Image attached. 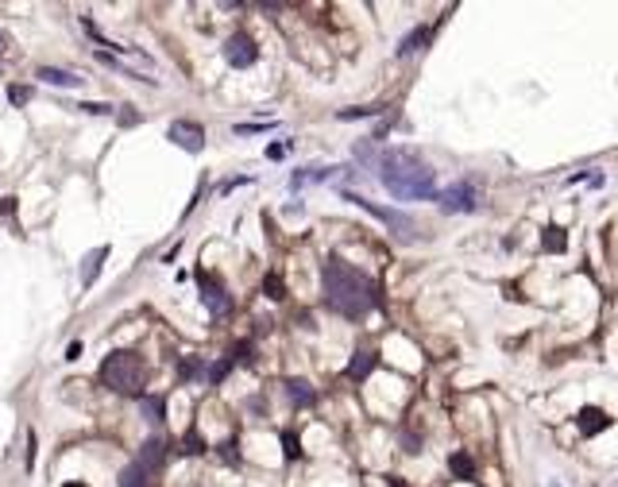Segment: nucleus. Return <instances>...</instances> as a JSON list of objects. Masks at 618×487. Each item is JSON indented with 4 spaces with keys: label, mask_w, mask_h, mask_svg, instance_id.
<instances>
[{
    "label": "nucleus",
    "mask_w": 618,
    "mask_h": 487,
    "mask_svg": "<svg viewBox=\"0 0 618 487\" xmlns=\"http://www.w3.org/2000/svg\"><path fill=\"white\" fill-rule=\"evenodd\" d=\"M321 278H325V302L333 306L336 313H344V317L359 321L368 317L371 306H375V286H371V278L363 275V271H356L352 263L344 260H329L325 271H321Z\"/></svg>",
    "instance_id": "obj_1"
},
{
    "label": "nucleus",
    "mask_w": 618,
    "mask_h": 487,
    "mask_svg": "<svg viewBox=\"0 0 618 487\" xmlns=\"http://www.w3.org/2000/svg\"><path fill=\"white\" fill-rule=\"evenodd\" d=\"M386 193L398 202H414V197H437V170L421 167L414 151H386L383 167H379Z\"/></svg>",
    "instance_id": "obj_2"
},
{
    "label": "nucleus",
    "mask_w": 618,
    "mask_h": 487,
    "mask_svg": "<svg viewBox=\"0 0 618 487\" xmlns=\"http://www.w3.org/2000/svg\"><path fill=\"white\" fill-rule=\"evenodd\" d=\"M100 383L116 391V395H143V383H147V368H143L140 352H128V348H116L100 360Z\"/></svg>",
    "instance_id": "obj_3"
},
{
    "label": "nucleus",
    "mask_w": 618,
    "mask_h": 487,
    "mask_svg": "<svg viewBox=\"0 0 618 487\" xmlns=\"http://www.w3.org/2000/svg\"><path fill=\"white\" fill-rule=\"evenodd\" d=\"M344 202H352V205H359V209H368L371 217H379L398 240H414V228H418L414 217H406V213H398V209H386V205H375V202L359 197V193H348V190H344Z\"/></svg>",
    "instance_id": "obj_4"
},
{
    "label": "nucleus",
    "mask_w": 618,
    "mask_h": 487,
    "mask_svg": "<svg viewBox=\"0 0 618 487\" xmlns=\"http://www.w3.org/2000/svg\"><path fill=\"white\" fill-rule=\"evenodd\" d=\"M437 202H441L444 213H472L476 209V186L472 182H452L449 190L437 193Z\"/></svg>",
    "instance_id": "obj_5"
},
{
    "label": "nucleus",
    "mask_w": 618,
    "mask_h": 487,
    "mask_svg": "<svg viewBox=\"0 0 618 487\" xmlns=\"http://www.w3.org/2000/svg\"><path fill=\"white\" fill-rule=\"evenodd\" d=\"M197 286H201V302H205V310H209V313H217V317H220V313L232 310V298L225 294V286H220L209 271H197Z\"/></svg>",
    "instance_id": "obj_6"
},
{
    "label": "nucleus",
    "mask_w": 618,
    "mask_h": 487,
    "mask_svg": "<svg viewBox=\"0 0 618 487\" xmlns=\"http://www.w3.org/2000/svg\"><path fill=\"white\" fill-rule=\"evenodd\" d=\"M167 135H170V143H178V147L190 151V155H197L201 147H205V128L193 124V120H174V124L167 128Z\"/></svg>",
    "instance_id": "obj_7"
},
{
    "label": "nucleus",
    "mask_w": 618,
    "mask_h": 487,
    "mask_svg": "<svg viewBox=\"0 0 618 487\" xmlns=\"http://www.w3.org/2000/svg\"><path fill=\"white\" fill-rule=\"evenodd\" d=\"M255 59H259V51H255V39H251V35H232V39L225 43V62L228 66L248 70Z\"/></svg>",
    "instance_id": "obj_8"
},
{
    "label": "nucleus",
    "mask_w": 618,
    "mask_h": 487,
    "mask_svg": "<svg viewBox=\"0 0 618 487\" xmlns=\"http://www.w3.org/2000/svg\"><path fill=\"white\" fill-rule=\"evenodd\" d=\"M425 43H433V27H429V24H418L409 35H402V39H398V59H409V54L425 51Z\"/></svg>",
    "instance_id": "obj_9"
},
{
    "label": "nucleus",
    "mask_w": 618,
    "mask_h": 487,
    "mask_svg": "<svg viewBox=\"0 0 618 487\" xmlns=\"http://www.w3.org/2000/svg\"><path fill=\"white\" fill-rule=\"evenodd\" d=\"M163 460H167V445H163V441H155V437H151V441H143V449H140V456H135V464H140L143 472H159L163 468Z\"/></svg>",
    "instance_id": "obj_10"
},
{
    "label": "nucleus",
    "mask_w": 618,
    "mask_h": 487,
    "mask_svg": "<svg viewBox=\"0 0 618 487\" xmlns=\"http://www.w3.org/2000/svg\"><path fill=\"white\" fill-rule=\"evenodd\" d=\"M576 426H580V433L595 437V433H603V429L610 426V418L599 410V406H584V410L576 414Z\"/></svg>",
    "instance_id": "obj_11"
},
{
    "label": "nucleus",
    "mask_w": 618,
    "mask_h": 487,
    "mask_svg": "<svg viewBox=\"0 0 618 487\" xmlns=\"http://www.w3.org/2000/svg\"><path fill=\"white\" fill-rule=\"evenodd\" d=\"M105 260H109V248H93V252L82 260V286H85V290L97 283V275H100V267H105Z\"/></svg>",
    "instance_id": "obj_12"
},
{
    "label": "nucleus",
    "mask_w": 618,
    "mask_h": 487,
    "mask_svg": "<svg viewBox=\"0 0 618 487\" xmlns=\"http://www.w3.org/2000/svg\"><path fill=\"white\" fill-rule=\"evenodd\" d=\"M375 352H356L352 356V364H348V371H344V375L352 379V383H363V379L371 375V371H375Z\"/></svg>",
    "instance_id": "obj_13"
},
{
    "label": "nucleus",
    "mask_w": 618,
    "mask_h": 487,
    "mask_svg": "<svg viewBox=\"0 0 618 487\" xmlns=\"http://www.w3.org/2000/svg\"><path fill=\"white\" fill-rule=\"evenodd\" d=\"M39 77H43L47 85H59V89H82V77L70 74V70H59V66H43Z\"/></svg>",
    "instance_id": "obj_14"
},
{
    "label": "nucleus",
    "mask_w": 618,
    "mask_h": 487,
    "mask_svg": "<svg viewBox=\"0 0 618 487\" xmlns=\"http://www.w3.org/2000/svg\"><path fill=\"white\" fill-rule=\"evenodd\" d=\"M286 395H290L294 406H313V398H317L306 379H286Z\"/></svg>",
    "instance_id": "obj_15"
},
{
    "label": "nucleus",
    "mask_w": 618,
    "mask_h": 487,
    "mask_svg": "<svg viewBox=\"0 0 618 487\" xmlns=\"http://www.w3.org/2000/svg\"><path fill=\"white\" fill-rule=\"evenodd\" d=\"M140 414L147 421H155V426H159L163 418H167V403H163L159 395H140Z\"/></svg>",
    "instance_id": "obj_16"
},
{
    "label": "nucleus",
    "mask_w": 618,
    "mask_h": 487,
    "mask_svg": "<svg viewBox=\"0 0 618 487\" xmlns=\"http://www.w3.org/2000/svg\"><path fill=\"white\" fill-rule=\"evenodd\" d=\"M449 472L456 479H472V476H476V460H472L468 453H452L449 456Z\"/></svg>",
    "instance_id": "obj_17"
},
{
    "label": "nucleus",
    "mask_w": 618,
    "mask_h": 487,
    "mask_svg": "<svg viewBox=\"0 0 618 487\" xmlns=\"http://www.w3.org/2000/svg\"><path fill=\"white\" fill-rule=\"evenodd\" d=\"M541 248H545V252H564V248H568V236H564V228H560V225H549V228H545Z\"/></svg>",
    "instance_id": "obj_18"
},
{
    "label": "nucleus",
    "mask_w": 618,
    "mask_h": 487,
    "mask_svg": "<svg viewBox=\"0 0 618 487\" xmlns=\"http://www.w3.org/2000/svg\"><path fill=\"white\" fill-rule=\"evenodd\" d=\"M120 487H147V472H143L140 464H128V468L120 472Z\"/></svg>",
    "instance_id": "obj_19"
},
{
    "label": "nucleus",
    "mask_w": 618,
    "mask_h": 487,
    "mask_svg": "<svg viewBox=\"0 0 618 487\" xmlns=\"http://www.w3.org/2000/svg\"><path fill=\"white\" fill-rule=\"evenodd\" d=\"M263 290H267V298H275V302H282V298H286V286H282V278H278V275L263 278Z\"/></svg>",
    "instance_id": "obj_20"
},
{
    "label": "nucleus",
    "mask_w": 618,
    "mask_h": 487,
    "mask_svg": "<svg viewBox=\"0 0 618 487\" xmlns=\"http://www.w3.org/2000/svg\"><path fill=\"white\" fill-rule=\"evenodd\" d=\"M379 112H383V109L371 105V109H340L336 117H340V120H363V117H379Z\"/></svg>",
    "instance_id": "obj_21"
},
{
    "label": "nucleus",
    "mask_w": 618,
    "mask_h": 487,
    "mask_svg": "<svg viewBox=\"0 0 618 487\" xmlns=\"http://www.w3.org/2000/svg\"><path fill=\"white\" fill-rule=\"evenodd\" d=\"M77 109H82V112H93V117H112V112H116L112 105H100V101H77Z\"/></svg>",
    "instance_id": "obj_22"
},
{
    "label": "nucleus",
    "mask_w": 618,
    "mask_h": 487,
    "mask_svg": "<svg viewBox=\"0 0 618 487\" xmlns=\"http://www.w3.org/2000/svg\"><path fill=\"white\" fill-rule=\"evenodd\" d=\"M8 101L12 105H27L31 101V85H8Z\"/></svg>",
    "instance_id": "obj_23"
},
{
    "label": "nucleus",
    "mask_w": 618,
    "mask_h": 487,
    "mask_svg": "<svg viewBox=\"0 0 618 487\" xmlns=\"http://www.w3.org/2000/svg\"><path fill=\"white\" fill-rule=\"evenodd\" d=\"M282 449H286V460H298L301 456V445H298V437L294 433H282Z\"/></svg>",
    "instance_id": "obj_24"
},
{
    "label": "nucleus",
    "mask_w": 618,
    "mask_h": 487,
    "mask_svg": "<svg viewBox=\"0 0 618 487\" xmlns=\"http://www.w3.org/2000/svg\"><path fill=\"white\" fill-rule=\"evenodd\" d=\"M201 371H205V368H201L197 360H182V364H178V375H182V379H193V375H201Z\"/></svg>",
    "instance_id": "obj_25"
},
{
    "label": "nucleus",
    "mask_w": 618,
    "mask_h": 487,
    "mask_svg": "<svg viewBox=\"0 0 618 487\" xmlns=\"http://www.w3.org/2000/svg\"><path fill=\"white\" fill-rule=\"evenodd\" d=\"M186 453H205V441L197 433H186Z\"/></svg>",
    "instance_id": "obj_26"
},
{
    "label": "nucleus",
    "mask_w": 618,
    "mask_h": 487,
    "mask_svg": "<svg viewBox=\"0 0 618 487\" xmlns=\"http://www.w3.org/2000/svg\"><path fill=\"white\" fill-rule=\"evenodd\" d=\"M120 124H124V128L140 124V117H135V112H132V105H124V112H120Z\"/></svg>",
    "instance_id": "obj_27"
},
{
    "label": "nucleus",
    "mask_w": 618,
    "mask_h": 487,
    "mask_svg": "<svg viewBox=\"0 0 618 487\" xmlns=\"http://www.w3.org/2000/svg\"><path fill=\"white\" fill-rule=\"evenodd\" d=\"M263 128H275V124H236L240 135H251V132H263Z\"/></svg>",
    "instance_id": "obj_28"
},
{
    "label": "nucleus",
    "mask_w": 618,
    "mask_h": 487,
    "mask_svg": "<svg viewBox=\"0 0 618 487\" xmlns=\"http://www.w3.org/2000/svg\"><path fill=\"white\" fill-rule=\"evenodd\" d=\"M220 456H225V460H236V456H240L236 453V441H225V445H220Z\"/></svg>",
    "instance_id": "obj_29"
},
{
    "label": "nucleus",
    "mask_w": 618,
    "mask_h": 487,
    "mask_svg": "<svg viewBox=\"0 0 618 487\" xmlns=\"http://www.w3.org/2000/svg\"><path fill=\"white\" fill-rule=\"evenodd\" d=\"M282 155H286V143H271L267 147V159H282Z\"/></svg>",
    "instance_id": "obj_30"
},
{
    "label": "nucleus",
    "mask_w": 618,
    "mask_h": 487,
    "mask_svg": "<svg viewBox=\"0 0 618 487\" xmlns=\"http://www.w3.org/2000/svg\"><path fill=\"white\" fill-rule=\"evenodd\" d=\"M66 360H82V340H74V345L66 348Z\"/></svg>",
    "instance_id": "obj_31"
},
{
    "label": "nucleus",
    "mask_w": 618,
    "mask_h": 487,
    "mask_svg": "<svg viewBox=\"0 0 618 487\" xmlns=\"http://www.w3.org/2000/svg\"><path fill=\"white\" fill-rule=\"evenodd\" d=\"M27 468H35V433L27 437Z\"/></svg>",
    "instance_id": "obj_32"
},
{
    "label": "nucleus",
    "mask_w": 618,
    "mask_h": 487,
    "mask_svg": "<svg viewBox=\"0 0 618 487\" xmlns=\"http://www.w3.org/2000/svg\"><path fill=\"white\" fill-rule=\"evenodd\" d=\"M4 47H8V39H4V35H0V51H4Z\"/></svg>",
    "instance_id": "obj_33"
},
{
    "label": "nucleus",
    "mask_w": 618,
    "mask_h": 487,
    "mask_svg": "<svg viewBox=\"0 0 618 487\" xmlns=\"http://www.w3.org/2000/svg\"><path fill=\"white\" fill-rule=\"evenodd\" d=\"M62 487H89V484H62Z\"/></svg>",
    "instance_id": "obj_34"
},
{
    "label": "nucleus",
    "mask_w": 618,
    "mask_h": 487,
    "mask_svg": "<svg viewBox=\"0 0 618 487\" xmlns=\"http://www.w3.org/2000/svg\"><path fill=\"white\" fill-rule=\"evenodd\" d=\"M549 487H560V484H549Z\"/></svg>",
    "instance_id": "obj_35"
}]
</instances>
